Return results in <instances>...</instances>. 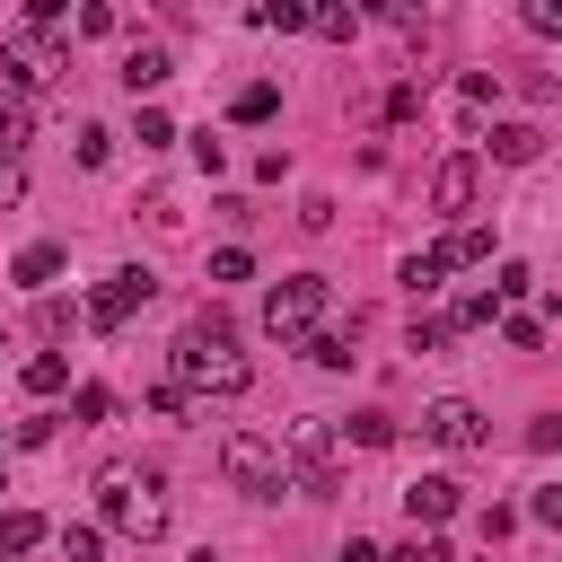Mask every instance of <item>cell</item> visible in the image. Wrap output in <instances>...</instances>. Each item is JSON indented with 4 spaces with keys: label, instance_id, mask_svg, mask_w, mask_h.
<instances>
[{
    "label": "cell",
    "instance_id": "1",
    "mask_svg": "<svg viewBox=\"0 0 562 562\" xmlns=\"http://www.w3.org/2000/svg\"><path fill=\"white\" fill-rule=\"evenodd\" d=\"M167 369H176V386H184V395H246V386H255V369H246V351H237V325H228L220 307L184 316V334H176Z\"/></svg>",
    "mask_w": 562,
    "mask_h": 562
},
{
    "label": "cell",
    "instance_id": "2",
    "mask_svg": "<svg viewBox=\"0 0 562 562\" xmlns=\"http://www.w3.org/2000/svg\"><path fill=\"white\" fill-rule=\"evenodd\" d=\"M281 492H307V501H334L342 492V448H334V422L325 413L281 422Z\"/></svg>",
    "mask_w": 562,
    "mask_h": 562
},
{
    "label": "cell",
    "instance_id": "3",
    "mask_svg": "<svg viewBox=\"0 0 562 562\" xmlns=\"http://www.w3.org/2000/svg\"><path fill=\"white\" fill-rule=\"evenodd\" d=\"M97 509L123 527V536H167V501H158V474H140V465H97Z\"/></svg>",
    "mask_w": 562,
    "mask_h": 562
},
{
    "label": "cell",
    "instance_id": "4",
    "mask_svg": "<svg viewBox=\"0 0 562 562\" xmlns=\"http://www.w3.org/2000/svg\"><path fill=\"white\" fill-rule=\"evenodd\" d=\"M325 299H334V290H325V272H281V281L263 290V334H272L281 351H290V342H307V334H316V316H325Z\"/></svg>",
    "mask_w": 562,
    "mask_h": 562
},
{
    "label": "cell",
    "instance_id": "5",
    "mask_svg": "<svg viewBox=\"0 0 562 562\" xmlns=\"http://www.w3.org/2000/svg\"><path fill=\"white\" fill-rule=\"evenodd\" d=\"M220 474H228V492H246V501H281V448H272L263 430H228V439H220Z\"/></svg>",
    "mask_w": 562,
    "mask_h": 562
},
{
    "label": "cell",
    "instance_id": "6",
    "mask_svg": "<svg viewBox=\"0 0 562 562\" xmlns=\"http://www.w3.org/2000/svg\"><path fill=\"white\" fill-rule=\"evenodd\" d=\"M0 70H9V88L26 97V88H53V79L70 70V53H61L44 26H9V35H0Z\"/></svg>",
    "mask_w": 562,
    "mask_h": 562
},
{
    "label": "cell",
    "instance_id": "7",
    "mask_svg": "<svg viewBox=\"0 0 562 562\" xmlns=\"http://www.w3.org/2000/svg\"><path fill=\"white\" fill-rule=\"evenodd\" d=\"M149 290H158V272H149V263H123V272H105V281H97V299H88L79 316H88L97 334H123V325L149 307Z\"/></svg>",
    "mask_w": 562,
    "mask_h": 562
},
{
    "label": "cell",
    "instance_id": "8",
    "mask_svg": "<svg viewBox=\"0 0 562 562\" xmlns=\"http://www.w3.org/2000/svg\"><path fill=\"white\" fill-rule=\"evenodd\" d=\"M422 439H439L448 457H474L492 430H483V404H465V395H439V404L422 413Z\"/></svg>",
    "mask_w": 562,
    "mask_h": 562
},
{
    "label": "cell",
    "instance_id": "9",
    "mask_svg": "<svg viewBox=\"0 0 562 562\" xmlns=\"http://www.w3.org/2000/svg\"><path fill=\"white\" fill-rule=\"evenodd\" d=\"M474 193H483V158H474V149H448V158L430 167V211L465 220V211H474Z\"/></svg>",
    "mask_w": 562,
    "mask_h": 562
},
{
    "label": "cell",
    "instance_id": "10",
    "mask_svg": "<svg viewBox=\"0 0 562 562\" xmlns=\"http://www.w3.org/2000/svg\"><path fill=\"white\" fill-rule=\"evenodd\" d=\"M404 518H413V527H439V518H457V483H448V474H422V483H404Z\"/></svg>",
    "mask_w": 562,
    "mask_h": 562
},
{
    "label": "cell",
    "instance_id": "11",
    "mask_svg": "<svg viewBox=\"0 0 562 562\" xmlns=\"http://www.w3.org/2000/svg\"><path fill=\"white\" fill-rule=\"evenodd\" d=\"M492 158H501V167H536V158H544V132H536V123H492Z\"/></svg>",
    "mask_w": 562,
    "mask_h": 562
},
{
    "label": "cell",
    "instance_id": "12",
    "mask_svg": "<svg viewBox=\"0 0 562 562\" xmlns=\"http://www.w3.org/2000/svg\"><path fill=\"white\" fill-rule=\"evenodd\" d=\"M123 88H132V97L167 88V44H132V53H123Z\"/></svg>",
    "mask_w": 562,
    "mask_h": 562
},
{
    "label": "cell",
    "instance_id": "13",
    "mask_svg": "<svg viewBox=\"0 0 562 562\" xmlns=\"http://www.w3.org/2000/svg\"><path fill=\"white\" fill-rule=\"evenodd\" d=\"M26 140H35V105H26L18 88H0V158H18Z\"/></svg>",
    "mask_w": 562,
    "mask_h": 562
},
{
    "label": "cell",
    "instance_id": "14",
    "mask_svg": "<svg viewBox=\"0 0 562 562\" xmlns=\"http://www.w3.org/2000/svg\"><path fill=\"white\" fill-rule=\"evenodd\" d=\"M35 544H44V518L35 509H0V562L9 553H35Z\"/></svg>",
    "mask_w": 562,
    "mask_h": 562
},
{
    "label": "cell",
    "instance_id": "15",
    "mask_svg": "<svg viewBox=\"0 0 562 562\" xmlns=\"http://www.w3.org/2000/svg\"><path fill=\"white\" fill-rule=\"evenodd\" d=\"M430 255H439V263H492V228H474V220H465V228H457L448 246H430Z\"/></svg>",
    "mask_w": 562,
    "mask_h": 562
},
{
    "label": "cell",
    "instance_id": "16",
    "mask_svg": "<svg viewBox=\"0 0 562 562\" xmlns=\"http://www.w3.org/2000/svg\"><path fill=\"white\" fill-rule=\"evenodd\" d=\"M9 272H18V290H53V272H61V246H26Z\"/></svg>",
    "mask_w": 562,
    "mask_h": 562
},
{
    "label": "cell",
    "instance_id": "17",
    "mask_svg": "<svg viewBox=\"0 0 562 562\" xmlns=\"http://www.w3.org/2000/svg\"><path fill=\"white\" fill-rule=\"evenodd\" d=\"M272 105H281V88H272V79H246V88L228 97V114H237V123H263Z\"/></svg>",
    "mask_w": 562,
    "mask_h": 562
},
{
    "label": "cell",
    "instance_id": "18",
    "mask_svg": "<svg viewBox=\"0 0 562 562\" xmlns=\"http://www.w3.org/2000/svg\"><path fill=\"white\" fill-rule=\"evenodd\" d=\"M61 386H70V360L61 351H35L26 360V395H61Z\"/></svg>",
    "mask_w": 562,
    "mask_h": 562
},
{
    "label": "cell",
    "instance_id": "19",
    "mask_svg": "<svg viewBox=\"0 0 562 562\" xmlns=\"http://www.w3.org/2000/svg\"><path fill=\"white\" fill-rule=\"evenodd\" d=\"M299 351H307L316 369H351V334H342V325H334V334H307Z\"/></svg>",
    "mask_w": 562,
    "mask_h": 562
},
{
    "label": "cell",
    "instance_id": "20",
    "mask_svg": "<svg viewBox=\"0 0 562 562\" xmlns=\"http://www.w3.org/2000/svg\"><path fill=\"white\" fill-rule=\"evenodd\" d=\"M342 430H351V448H395V422H386L378 404H369V413H351Z\"/></svg>",
    "mask_w": 562,
    "mask_h": 562
},
{
    "label": "cell",
    "instance_id": "21",
    "mask_svg": "<svg viewBox=\"0 0 562 562\" xmlns=\"http://www.w3.org/2000/svg\"><path fill=\"white\" fill-rule=\"evenodd\" d=\"M255 26H263V35H299L307 9H299V0H272V9H255Z\"/></svg>",
    "mask_w": 562,
    "mask_h": 562
},
{
    "label": "cell",
    "instance_id": "22",
    "mask_svg": "<svg viewBox=\"0 0 562 562\" xmlns=\"http://www.w3.org/2000/svg\"><path fill=\"white\" fill-rule=\"evenodd\" d=\"M448 342H457V325H448V316H413V351H422V360H430V351H448Z\"/></svg>",
    "mask_w": 562,
    "mask_h": 562
},
{
    "label": "cell",
    "instance_id": "23",
    "mask_svg": "<svg viewBox=\"0 0 562 562\" xmlns=\"http://www.w3.org/2000/svg\"><path fill=\"white\" fill-rule=\"evenodd\" d=\"M97 553H105V536H97L88 518H79V527H61V562H97Z\"/></svg>",
    "mask_w": 562,
    "mask_h": 562
},
{
    "label": "cell",
    "instance_id": "24",
    "mask_svg": "<svg viewBox=\"0 0 562 562\" xmlns=\"http://www.w3.org/2000/svg\"><path fill=\"white\" fill-rule=\"evenodd\" d=\"M307 26H316V35H334V44H351V35H360V18H351V9H307Z\"/></svg>",
    "mask_w": 562,
    "mask_h": 562
},
{
    "label": "cell",
    "instance_id": "25",
    "mask_svg": "<svg viewBox=\"0 0 562 562\" xmlns=\"http://www.w3.org/2000/svg\"><path fill=\"white\" fill-rule=\"evenodd\" d=\"M114 158V132L105 123H79V167H105Z\"/></svg>",
    "mask_w": 562,
    "mask_h": 562
},
{
    "label": "cell",
    "instance_id": "26",
    "mask_svg": "<svg viewBox=\"0 0 562 562\" xmlns=\"http://www.w3.org/2000/svg\"><path fill=\"white\" fill-rule=\"evenodd\" d=\"M439 272H448L439 255H413V263H404V290H413V299H430V290H439Z\"/></svg>",
    "mask_w": 562,
    "mask_h": 562
},
{
    "label": "cell",
    "instance_id": "27",
    "mask_svg": "<svg viewBox=\"0 0 562 562\" xmlns=\"http://www.w3.org/2000/svg\"><path fill=\"white\" fill-rule=\"evenodd\" d=\"M149 413H167V422H184V413H193V395H184L176 378H158V386H149Z\"/></svg>",
    "mask_w": 562,
    "mask_h": 562
},
{
    "label": "cell",
    "instance_id": "28",
    "mask_svg": "<svg viewBox=\"0 0 562 562\" xmlns=\"http://www.w3.org/2000/svg\"><path fill=\"white\" fill-rule=\"evenodd\" d=\"M132 140H140V149H167V140H176V123H167L158 105H140V132H132Z\"/></svg>",
    "mask_w": 562,
    "mask_h": 562
},
{
    "label": "cell",
    "instance_id": "29",
    "mask_svg": "<svg viewBox=\"0 0 562 562\" xmlns=\"http://www.w3.org/2000/svg\"><path fill=\"white\" fill-rule=\"evenodd\" d=\"M246 272H255L246 246H220V255H211V281H246Z\"/></svg>",
    "mask_w": 562,
    "mask_h": 562
},
{
    "label": "cell",
    "instance_id": "30",
    "mask_svg": "<svg viewBox=\"0 0 562 562\" xmlns=\"http://www.w3.org/2000/svg\"><path fill=\"white\" fill-rule=\"evenodd\" d=\"M378 562H448V544H439V536H413V544H395V553H378Z\"/></svg>",
    "mask_w": 562,
    "mask_h": 562
},
{
    "label": "cell",
    "instance_id": "31",
    "mask_svg": "<svg viewBox=\"0 0 562 562\" xmlns=\"http://www.w3.org/2000/svg\"><path fill=\"white\" fill-rule=\"evenodd\" d=\"M527 290H536V272H527V263H501V281H492V299H527Z\"/></svg>",
    "mask_w": 562,
    "mask_h": 562
},
{
    "label": "cell",
    "instance_id": "32",
    "mask_svg": "<svg viewBox=\"0 0 562 562\" xmlns=\"http://www.w3.org/2000/svg\"><path fill=\"white\" fill-rule=\"evenodd\" d=\"M501 334H509V351H536V342H544V325H536V316H501Z\"/></svg>",
    "mask_w": 562,
    "mask_h": 562
},
{
    "label": "cell",
    "instance_id": "33",
    "mask_svg": "<svg viewBox=\"0 0 562 562\" xmlns=\"http://www.w3.org/2000/svg\"><path fill=\"white\" fill-rule=\"evenodd\" d=\"M70 413H79V422H105V413H114V395H105V386H79V395H70Z\"/></svg>",
    "mask_w": 562,
    "mask_h": 562
},
{
    "label": "cell",
    "instance_id": "34",
    "mask_svg": "<svg viewBox=\"0 0 562 562\" xmlns=\"http://www.w3.org/2000/svg\"><path fill=\"white\" fill-rule=\"evenodd\" d=\"M527 518H536V527H562V492H553V483H536V501H527Z\"/></svg>",
    "mask_w": 562,
    "mask_h": 562
},
{
    "label": "cell",
    "instance_id": "35",
    "mask_svg": "<svg viewBox=\"0 0 562 562\" xmlns=\"http://www.w3.org/2000/svg\"><path fill=\"white\" fill-rule=\"evenodd\" d=\"M527 26L536 35H562V0H527Z\"/></svg>",
    "mask_w": 562,
    "mask_h": 562
},
{
    "label": "cell",
    "instance_id": "36",
    "mask_svg": "<svg viewBox=\"0 0 562 562\" xmlns=\"http://www.w3.org/2000/svg\"><path fill=\"white\" fill-rule=\"evenodd\" d=\"M386 114H395V123H413V114H422V88H413V79H404V88H386Z\"/></svg>",
    "mask_w": 562,
    "mask_h": 562
},
{
    "label": "cell",
    "instance_id": "37",
    "mask_svg": "<svg viewBox=\"0 0 562 562\" xmlns=\"http://www.w3.org/2000/svg\"><path fill=\"white\" fill-rule=\"evenodd\" d=\"M527 448H536V457H553V448H562V422H553V413H536V430H527Z\"/></svg>",
    "mask_w": 562,
    "mask_h": 562
},
{
    "label": "cell",
    "instance_id": "38",
    "mask_svg": "<svg viewBox=\"0 0 562 562\" xmlns=\"http://www.w3.org/2000/svg\"><path fill=\"white\" fill-rule=\"evenodd\" d=\"M18 193H26V176H18V158H0V211H9Z\"/></svg>",
    "mask_w": 562,
    "mask_h": 562
},
{
    "label": "cell",
    "instance_id": "39",
    "mask_svg": "<svg viewBox=\"0 0 562 562\" xmlns=\"http://www.w3.org/2000/svg\"><path fill=\"white\" fill-rule=\"evenodd\" d=\"M334 562H378V544H360V536H351V544H342Z\"/></svg>",
    "mask_w": 562,
    "mask_h": 562
},
{
    "label": "cell",
    "instance_id": "40",
    "mask_svg": "<svg viewBox=\"0 0 562 562\" xmlns=\"http://www.w3.org/2000/svg\"><path fill=\"white\" fill-rule=\"evenodd\" d=\"M193 562H220V553H193Z\"/></svg>",
    "mask_w": 562,
    "mask_h": 562
}]
</instances>
